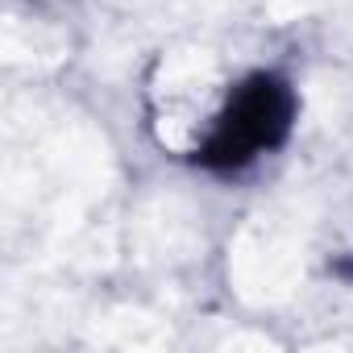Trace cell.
Masks as SVG:
<instances>
[{"label": "cell", "instance_id": "6da1fadb", "mask_svg": "<svg viewBox=\"0 0 353 353\" xmlns=\"http://www.w3.org/2000/svg\"><path fill=\"white\" fill-rule=\"evenodd\" d=\"M295 117L299 100L291 79L279 71H254L229 92L208 137L196 150V166L208 174H237L254 166L262 154L279 150L291 137Z\"/></svg>", "mask_w": 353, "mask_h": 353}]
</instances>
